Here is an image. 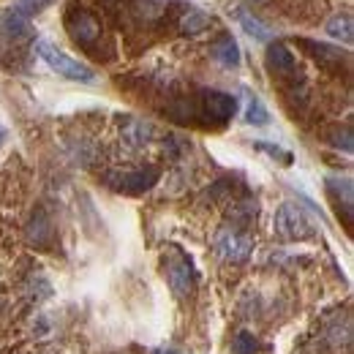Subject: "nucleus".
I'll return each instance as SVG.
<instances>
[{
  "label": "nucleus",
  "mask_w": 354,
  "mask_h": 354,
  "mask_svg": "<svg viewBox=\"0 0 354 354\" xmlns=\"http://www.w3.org/2000/svg\"><path fill=\"white\" fill-rule=\"evenodd\" d=\"M36 52H39V57L44 60L46 66H49L52 71H57L60 77H66V80H71V82H85V85L95 82L93 68H88L85 63H80L77 57L66 55L60 46H55L52 41L39 39V41H36Z\"/></svg>",
  "instance_id": "f257e3e1"
},
{
  "label": "nucleus",
  "mask_w": 354,
  "mask_h": 354,
  "mask_svg": "<svg viewBox=\"0 0 354 354\" xmlns=\"http://www.w3.org/2000/svg\"><path fill=\"white\" fill-rule=\"evenodd\" d=\"M272 229L281 240L286 243H300V240H310L313 237V223L306 216V210L295 202H283L278 210H275V221Z\"/></svg>",
  "instance_id": "f03ea898"
},
{
  "label": "nucleus",
  "mask_w": 354,
  "mask_h": 354,
  "mask_svg": "<svg viewBox=\"0 0 354 354\" xmlns=\"http://www.w3.org/2000/svg\"><path fill=\"white\" fill-rule=\"evenodd\" d=\"M213 245H216V254L221 257L223 262H232V265H243L254 254V240L245 232L234 229V226H221L216 232Z\"/></svg>",
  "instance_id": "7ed1b4c3"
},
{
  "label": "nucleus",
  "mask_w": 354,
  "mask_h": 354,
  "mask_svg": "<svg viewBox=\"0 0 354 354\" xmlns=\"http://www.w3.org/2000/svg\"><path fill=\"white\" fill-rule=\"evenodd\" d=\"M164 272H167V281H169V286H172V292L177 297H188L191 295V289H194V267L180 251H172L167 257Z\"/></svg>",
  "instance_id": "20e7f679"
},
{
  "label": "nucleus",
  "mask_w": 354,
  "mask_h": 354,
  "mask_svg": "<svg viewBox=\"0 0 354 354\" xmlns=\"http://www.w3.org/2000/svg\"><path fill=\"white\" fill-rule=\"evenodd\" d=\"M66 28L71 33V39L80 46H93L101 36V25L98 19L85 11V8H71L68 11V19H66Z\"/></svg>",
  "instance_id": "39448f33"
},
{
  "label": "nucleus",
  "mask_w": 354,
  "mask_h": 354,
  "mask_svg": "<svg viewBox=\"0 0 354 354\" xmlns=\"http://www.w3.org/2000/svg\"><path fill=\"white\" fill-rule=\"evenodd\" d=\"M202 106H205V115L216 123H226L229 118H234L237 112V101L234 95L221 93V90H205L202 93Z\"/></svg>",
  "instance_id": "423d86ee"
},
{
  "label": "nucleus",
  "mask_w": 354,
  "mask_h": 354,
  "mask_svg": "<svg viewBox=\"0 0 354 354\" xmlns=\"http://www.w3.org/2000/svg\"><path fill=\"white\" fill-rule=\"evenodd\" d=\"M156 180H158V169L150 167V169H136V172H123V175H109V185H112L115 191L139 194V191L153 188Z\"/></svg>",
  "instance_id": "0eeeda50"
},
{
  "label": "nucleus",
  "mask_w": 354,
  "mask_h": 354,
  "mask_svg": "<svg viewBox=\"0 0 354 354\" xmlns=\"http://www.w3.org/2000/svg\"><path fill=\"white\" fill-rule=\"evenodd\" d=\"M295 66H297V60H295L292 49L286 44L275 41V44L267 46V68H270L272 74H292Z\"/></svg>",
  "instance_id": "6e6552de"
},
{
  "label": "nucleus",
  "mask_w": 354,
  "mask_h": 354,
  "mask_svg": "<svg viewBox=\"0 0 354 354\" xmlns=\"http://www.w3.org/2000/svg\"><path fill=\"white\" fill-rule=\"evenodd\" d=\"M213 57L221 63V66H226V68H237L240 66V46H237V41L229 36V33H223L221 39L213 44Z\"/></svg>",
  "instance_id": "1a4fd4ad"
},
{
  "label": "nucleus",
  "mask_w": 354,
  "mask_h": 354,
  "mask_svg": "<svg viewBox=\"0 0 354 354\" xmlns=\"http://www.w3.org/2000/svg\"><path fill=\"white\" fill-rule=\"evenodd\" d=\"M245 123L251 126H267L270 123V112L267 106L262 104V98L251 90H245Z\"/></svg>",
  "instance_id": "9d476101"
},
{
  "label": "nucleus",
  "mask_w": 354,
  "mask_h": 354,
  "mask_svg": "<svg viewBox=\"0 0 354 354\" xmlns=\"http://www.w3.org/2000/svg\"><path fill=\"white\" fill-rule=\"evenodd\" d=\"M327 36H333L335 41H344V44H352L354 39V25L349 14H335L330 22H327Z\"/></svg>",
  "instance_id": "9b49d317"
},
{
  "label": "nucleus",
  "mask_w": 354,
  "mask_h": 354,
  "mask_svg": "<svg viewBox=\"0 0 354 354\" xmlns=\"http://www.w3.org/2000/svg\"><path fill=\"white\" fill-rule=\"evenodd\" d=\"M327 185H330V194L341 202L344 199V210H346V221L352 223V180H327Z\"/></svg>",
  "instance_id": "f8f14e48"
},
{
  "label": "nucleus",
  "mask_w": 354,
  "mask_h": 354,
  "mask_svg": "<svg viewBox=\"0 0 354 354\" xmlns=\"http://www.w3.org/2000/svg\"><path fill=\"white\" fill-rule=\"evenodd\" d=\"M210 14H205V11H188L183 19H180V28H183V33H188V36H196V33H202L205 28H210Z\"/></svg>",
  "instance_id": "ddd939ff"
},
{
  "label": "nucleus",
  "mask_w": 354,
  "mask_h": 354,
  "mask_svg": "<svg viewBox=\"0 0 354 354\" xmlns=\"http://www.w3.org/2000/svg\"><path fill=\"white\" fill-rule=\"evenodd\" d=\"M237 19H240V25L245 28V33H248L251 39H257V41H270V36H272V33L267 30L257 17H251L248 11H240V17H237Z\"/></svg>",
  "instance_id": "4468645a"
},
{
  "label": "nucleus",
  "mask_w": 354,
  "mask_h": 354,
  "mask_svg": "<svg viewBox=\"0 0 354 354\" xmlns=\"http://www.w3.org/2000/svg\"><path fill=\"white\" fill-rule=\"evenodd\" d=\"M259 341H257V335L254 333H248V330H240L237 335H234V341H232V354H259Z\"/></svg>",
  "instance_id": "2eb2a0df"
},
{
  "label": "nucleus",
  "mask_w": 354,
  "mask_h": 354,
  "mask_svg": "<svg viewBox=\"0 0 354 354\" xmlns=\"http://www.w3.org/2000/svg\"><path fill=\"white\" fill-rule=\"evenodd\" d=\"M123 139H126L131 147H142V145H147V139H150V126L133 120V123H129V126L123 129Z\"/></svg>",
  "instance_id": "dca6fc26"
},
{
  "label": "nucleus",
  "mask_w": 354,
  "mask_h": 354,
  "mask_svg": "<svg viewBox=\"0 0 354 354\" xmlns=\"http://www.w3.org/2000/svg\"><path fill=\"white\" fill-rule=\"evenodd\" d=\"M44 6H49V0H19V3L14 6V11H17V14H22V17L28 19L30 14H39Z\"/></svg>",
  "instance_id": "f3484780"
},
{
  "label": "nucleus",
  "mask_w": 354,
  "mask_h": 354,
  "mask_svg": "<svg viewBox=\"0 0 354 354\" xmlns=\"http://www.w3.org/2000/svg\"><path fill=\"white\" fill-rule=\"evenodd\" d=\"M153 354H180V352H175V349H156Z\"/></svg>",
  "instance_id": "a211bd4d"
},
{
  "label": "nucleus",
  "mask_w": 354,
  "mask_h": 354,
  "mask_svg": "<svg viewBox=\"0 0 354 354\" xmlns=\"http://www.w3.org/2000/svg\"><path fill=\"white\" fill-rule=\"evenodd\" d=\"M3 136H6V131H3V129H0V139H3Z\"/></svg>",
  "instance_id": "6ab92c4d"
}]
</instances>
